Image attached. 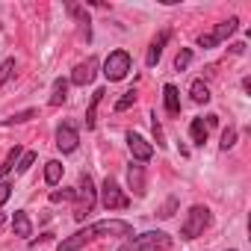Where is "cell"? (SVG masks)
Returning <instances> with one entry per match:
<instances>
[{
  "mask_svg": "<svg viewBox=\"0 0 251 251\" xmlns=\"http://www.w3.org/2000/svg\"><path fill=\"white\" fill-rule=\"evenodd\" d=\"M100 236H127V239H130V236H133V225L124 222V219H103V222H95V225H89V227L71 233L68 239H62L56 251H80L83 245H89V242H95V239H100Z\"/></svg>",
  "mask_w": 251,
  "mask_h": 251,
  "instance_id": "6da1fadb",
  "label": "cell"
},
{
  "mask_svg": "<svg viewBox=\"0 0 251 251\" xmlns=\"http://www.w3.org/2000/svg\"><path fill=\"white\" fill-rule=\"evenodd\" d=\"M118 251H172V236L166 230H145L139 236H130Z\"/></svg>",
  "mask_w": 251,
  "mask_h": 251,
  "instance_id": "7a4b0ae2",
  "label": "cell"
},
{
  "mask_svg": "<svg viewBox=\"0 0 251 251\" xmlns=\"http://www.w3.org/2000/svg\"><path fill=\"white\" fill-rule=\"evenodd\" d=\"M98 204V189H95V180L89 175H80V183L74 189V219L77 222H86V216L95 210Z\"/></svg>",
  "mask_w": 251,
  "mask_h": 251,
  "instance_id": "3957f363",
  "label": "cell"
},
{
  "mask_svg": "<svg viewBox=\"0 0 251 251\" xmlns=\"http://www.w3.org/2000/svg\"><path fill=\"white\" fill-rule=\"evenodd\" d=\"M210 225H213L210 207L195 204V207H189V213H186V219H183V225H180V239H198Z\"/></svg>",
  "mask_w": 251,
  "mask_h": 251,
  "instance_id": "277c9868",
  "label": "cell"
},
{
  "mask_svg": "<svg viewBox=\"0 0 251 251\" xmlns=\"http://www.w3.org/2000/svg\"><path fill=\"white\" fill-rule=\"evenodd\" d=\"M130 68H133V59H130L127 50H112L106 56V62H103V77L109 83H118V80H124L130 74Z\"/></svg>",
  "mask_w": 251,
  "mask_h": 251,
  "instance_id": "5b68a950",
  "label": "cell"
},
{
  "mask_svg": "<svg viewBox=\"0 0 251 251\" xmlns=\"http://www.w3.org/2000/svg\"><path fill=\"white\" fill-rule=\"evenodd\" d=\"M100 204H103V210H109V213H115V210H127V207H130V195L124 192L112 177H106L103 186H100Z\"/></svg>",
  "mask_w": 251,
  "mask_h": 251,
  "instance_id": "8992f818",
  "label": "cell"
},
{
  "mask_svg": "<svg viewBox=\"0 0 251 251\" xmlns=\"http://www.w3.org/2000/svg\"><path fill=\"white\" fill-rule=\"evenodd\" d=\"M239 30V18H227V21H222V24H216L210 33H204V36H198V48H219L222 42H227L233 33Z\"/></svg>",
  "mask_w": 251,
  "mask_h": 251,
  "instance_id": "52a82bcc",
  "label": "cell"
},
{
  "mask_svg": "<svg viewBox=\"0 0 251 251\" xmlns=\"http://www.w3.org/2000/svg\"><path fill=\"white\" fill-rule=\"evenodd\" d=\"M127 148H130V154H133V160L136 163H148L151 157H154V145L145 139V136H139V133H127Z\"/></svg>",
  "mask_w": 251,
  "mask_h": 251,
  "instance_id": "ba28073f",
  "label": "cell"
},
{
  "mask_svg": "<svg viewBox=\"0 0 251 251\" xmlns=\"http://www.w3.org/2000/svg\"><path fill=\"white\" fill-rule=\"evenodd\" d=\"M77 145H80L77 127H74V124H59V127H56V148L62 154H71V151H77Z\"/></svg>",
  "mask_w": 251,
  "mask_h": 251,
  "instance_id": "9c48e42d",
  "label": "cell"
},
{
  "mask_svg": "<svg viewBox=\"0 0 251 251\" xmlns=\"http://www.w3.org/2000/svg\"><path fill=\"white\" fill-rule=\"evenodd\" d=\"M219 124V115H207V118H192V124H189V136H192V142L201 148L204 142H207V136H210V127H216Z\"/></svg>",
  "mask_w": 251,
  "mask_h": 251,
  "instance_id": "30bf717a",
  "label": "cell"
},
{
  "mask_svg": "<svg viewBox=\"0 0 251 251\" xmlns=\"http://www.w3.org/2000/svg\"><path fill=\"white\" fill-rule=\"evenodd\" d=\"M95 77H98V59H95V56H89L86 62H80V65L74 68L71 83H74V86H89Z\"/></svg>",
  "mask_w": 251,
  "mask_h": 251,
  "instance_id": "8fae6325",
  "label": "cell"
},
{
  "mask_svg": "<svg viewBox=\"0 0 251 251\" xmlns=\"http://www.w3.org/2000/svg\"><path fill=\"white\" fill-rule=\"evenodd\" d=\"M169 39H172V33H169V30H160V33L154 36V42H151V48H148V56H145V65H148V68H154V65L160 62L163 48L169 45Z\"/></svg>",
  "mask_w": 251,
  "mask_h": 251,
  "instance_id": "7c38bea8",
  "label": "cell"
},
{
  "mask_svg": "<svg viewBox=\"0 0 251 251\" xmlns=\"http://www.w3.org/2000/svg\"><path fill=\"white\" fill-rule=\"evenodd\" d=\"M127 183H130V189H133L136 198L145 195V166L142 163H130L127 166Z\"/></svg>",
  "mask_w": 251,
  "mask_h": 251,
  "instance_id": "4fadbf2b",
  "label": "cell"
},
{
  "mask_svg": "<svg viewBox=\"0 0 251 251\" xmlns=\"http://www.w3.org/2000/svg\"><path fill=\"white\" fill-rule=\"evenodd\" d=\"M163 103H166L169 115H180V92H177V86H172V83L163 86Z\"/></svg>",
  "mask_w": 251,
  "mask_h": 251,
  "instance_id": "5bb4252c",
  "label": "cell"
},
{
  "mask_svg": "<svg viewBox=\"0 0 251 251\" xmlns=\"http://www.w3.org/2000/svg\"><path fill=\"white\" fill-rule=\"evenodd\" d=\"M12 227H15V236H33V222H30V216H27V210H18L15 213V219H12Z\"/></svg>",
  "mask_w": 251,
  "mask_h": 251,
  "instance_id": "9a60e30c",
  "label": "cell"
},
{
  "mask_svg": "<svg viewBox=\"0 0 251 251\" xmlns=\"http://www.w3.org/2000/svg\"><path fill=\"white\" fill-rule=\"evenodd\" d=\"M65 100H68V80L59 77V80L53 83V92H50V100H48V103H50V106H62Z\"/></svg>",
  "mask_w": 251,
  "mask_h": 251,
  "instance_id": "2e32d148",
  "label": "cell"
},
{
  "mask_svg": "<svg viewBox=\"0 0 251 251\" xmlns=\"http://www.w3.org/2000/svg\"><path fill=\"white\" fill-rule=\"evenodd\" d=\"M62 180V163L59 160H48L45 163V183L48 186H56Z\"/></svg>",
  "mask_w": 251,
  "mask_h": 251,
  "instance_id": "e0dca14e",
  "label": "cell"
},
{
  "mask_svg": "<svg viewBox=\"0 0 251 251\" xmlns=\"http://www.w3.org/2000/svg\"><path fill=\"white\" fill-rule=\"evenodd\" d=\"M21 154H24V151H21V145H15V148H12V151L6 154V160H3V166H0V177H6V175H9V172H12V169L18 166V160H21Z\"/></svg>",
  "mask_w": 251,
  "mask_h": 251,
  "instance_id": "ac0fdd59",
  "label": "cell"
},
{
  "mask_svg": "<svg viewBox=\"0 0 251 251\" xmlns=\"http://www.w3.org/2000/svg\"><path fill=\"white\" fill-rule=\"evenodd\" d=\"M103 95H106L103 89H95V95H92V103H89V109H86V127H89V130L95 127V112H98V103L103 100Z\"/></svg>",
  "mask_w": 251,
  "mask_h": 251,
  "instance_id": "d6986e66",
  "label": "cell"
},
{
  "mask_svg": "<svg viewBox=\"0 0 251 251\" xmlns=\"http://www.w3.org/2000/svg\"><path fill=\"white\" fill-rule=\"evenodd\" d=\"M189 95H192L195 103H207V100H210V89H207V83H201V80H195V83L189 86Z\"/></svg>",
  "mask_w": 251,
  "mask_h": 251,
  "instance_id": "ffe728a7",
  "label": "cell"
},
{
  "mask_svg": "<svg viewBox=\"0 0 251 251\" xmlns=\"http://www.w3.org/2000/svg\"><path fill=\"white\" fill-rule=\"evenodd\" d=\"M15 68H18V65H15V59H12V56L0 62V89L6 86V80H12V77H15Z\"/></svg>",
  "mask_w": 251,
  "mask_h": 251,
  "instance_id": "44dd1931",
  "label": "cell"
},
{
  "mask_svg": "<svg viewBox=\"0 0 251 251\" xmlns=\"http://www.w3.org/2000/svg\"><path fill=\"white\" fill-rule=\"evenodd\" d=\"M65 9H68V15H74V18H77V21L86 27V36H89V24H92V21H89L86 9H83V6H77V3H65Z\"/></svg>",
  "mask_w": 251,
  "mask_h": 251,
  "instance_id": "7402d4cb",
  "label": "cell"
},
{
  "mask_svg": "<svg viewBox=\"0 0 251 251\" xmlns=\"http://www.w3.org/2000/svg\"><path fill=\"white\" fill-rule=\"evenodd\" d=\"M36 163V151H27V154H21V160H18V166H15V172L18 175H24V172H30V166Z\"/></svg>",
  "mask_w": 251,
  "mask_h": 251,
  "instance_id": "603a6c76",
  "label": "cell"
},
{
  "mask_svg": "<svg viewBox=\"0 0 251 251\" xmlns=\"http://www.w3.org/2000/svg\"><path fill=\"white\" fill-rule=\"evenodd\" d=\"M133 103H136V92L130 89V92H124V98H121V100L115 103V112H124V109H130Z\"/></svg>",
  "mask_w": 251,
  "mask_h": 251,
  "instance_id": "cb8c5ba5",
  "label": "cell"
},
{
  "mask_svg": "<svg viewBox=\"0 0 251 251\" xmlns=\"http://www.w3.org/2000/svg\"><path fill=\"white\" fill-rule=\"evenodd\" d=\"M189 62H192V50H189V48H183V50L177 53V59H175V68H177V71H186V68H189Z\"/></svg>",
  "mask_w": 251,
  "mask_h": 251,
  "instance_id": "d4e9b609",
  "label": "cell"
},
{
  "mask_svg": "<svg viewBox=\"0 0 251 251\" xmlns=\"http://www.w3.org/2000/svg\"><path fill=\"white\" fill-rule=\"evenodd\" d=\"M33 115H36V109H24V112H15V115L3 118V124H24V121H30Z\"/></svg>",
  "mask_w": 251,
  "mask_h": 251,
  "instance_id": "484cf974",
  "label": "cell"
},
{
  "mask_svg": "<svg viewBox=\"0 0 251 251\" xmlns=\"http://www.w3.org/2000/svg\"><path fill=\"white\" fill-rule=\"evenodd\" d=\"M175 210H177V198L172 195V198H169V201L157 210V216H160V219H172V216H175Z\"/></svg>",
  "mask_w": 251,
  "mask_h": 251,
  "instance_id": "4316f807",
  "label": "cell"
},
{
  "mask_svg": "<svg viewBox=\"0 0 251 251\" xmlns=\"http://www.w3.org/2000/svg\"><path fill=\"white\" fill-rule=\"evenodd\" d=\"M233 145H236V130L227 127V130L222 133V151H227V148H233Z\"/></svg>",
  "mask_w": 251,
  "mask_h": 251,
  "instance_id": "83f0119b",
  "label": "cell"
},
{
  "mask_svg": "<svg viewBox=\"0 0 251 251\" xmlns=\"http://www.w3.org/2000/svg\"><path fill=\"white\" fill-rule=\"evenodd\" d=\"M74 198V189H62V192H50V201L59 204V201H71Z\"/></svg>",
  "mask_w": 251,
  "mask_h": 251,
  "instance_id": "f1b7e54d",
  "label": "cell"
},
{
  "mask_svg": "<svg viewBox=\"0 0 251 251\" xmlns=\"http://www.w3.org/2000/svg\"><path fill=\"white\" fill-rule=\"evenodd\" d=\"M9 195H12V186L9 183H0V207L9 201Z\"/></svg>",
  "mask_w": 251,
  "mask_h": 251,
  "instance_id": "f546056e",
  "label": "cell"
},
{
  "mask_svg": "<svg viewBox=\"0 0 251 251\" xmlns=\"http://www.w3.org/2000/svg\"><path fill=\"white\" fill-rule=\"evenodd\" d=\"M154 136H157V145L163 148L166 142H163V127H160V121H157V115H154Z\"/></svg>",
  "mask_w": 251,
  "mask_h": 251,
  "instance_id": "4dcf8cb0",
  "label": "cell"
},
{
  "mask_svg": "<svg viewBox=\"0 0 251 251\" xmlns=\"http://www.w3.org/2000/svg\"><path fill=\"white\" fill-rule=\"evenodd\" d=\"M0 225H3V213H0Z\"/></svg>",
  "mask_w": 251,
  "mask_h": 251,
  "instance_id": "1f68e13d",
  "label": "cell"
},
{
  "mask_svg": "<svg viewBox=\"0 0 251 251\" xmlns=\"http://www.w3.org/2000/svg\"><path fill=\"white\" fill-rule=\"evenodd\" d=\"M230 251H233V248H230Z\"/></svg>",
  "mask_w": 251,
  "mask_h": 251,
  "instance_id": "d6a6232c",
  "label": "cell"
}]
</instances>
